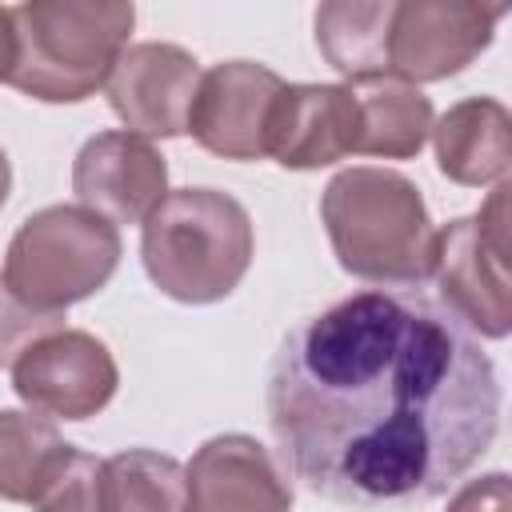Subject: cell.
Listing matches in <instances>:
<instances>
[{"label":"cell","instance_id":"6da1fadb","mask_svg":"<svg viewBox=\"0 0 512 512\" xmlns=\"http://www.w3.org/2000/svg\"><path fill=\"white\" fill-rule=\"evenodd\" d=\"M268 428L284 468L324 500L424 504L492 448L500 380L440 300L368 288L280 340Z\"/></svg>","mask_w":512,"mask_h":512},{"label":"cell","instance_id":"7a4b0ae2","mask_svg":"<svg viewBox=\"0 0 512 512\" xmlns=\"http://www.w3.org/2000/svg\"><path fill=\"white\" fill-rule=\"evenodd\" d=\"M320 220L348 276L396 288L432 276L436 224L408 176L372 164L344 168L320 196Z\"/></svg>","mask_w":512,"mask_h":512},{"label":"cell","instance_id":"3957f363","mask_svg":"<svg viewBox=\"0 0 512 512\" xmlns=\"http://www.w3.org/2000/svg\"><path fill=\"white\" fill-rule=\"evenodd\" d=\"M16 92L40 104H80L96 96L128 48L136 8L120 0H24L8 8Z\"/></svg>","mask_w":512,"mask_h":512},{"label":"cell","instance_id":"277c9868","mask_svg":"<svg viewBox=\"0 0 512 512\" xmlns=\"http://www.w3.org/2000/svg\"><path fill=\"white\" fill-rule=\"evenodd\" d=\"M252 252V216L220 188H176L140 224L144 272L180 304H216L232 296Z\"/></svg>","mask_w":512,"mask_h":512},{"label":"cell","instance_id":"5b68a950","mask_svg":"<svg viewBox=\"0 0 512 512\" xmlns=\"http://www.w3.org/2000/svg\"><path fill=\"white\" fill-rule=\"evenodd\" d=\"M120 264V232L80 204L32 212L4 252L0 280L40 312H64L96 296Z\"/></svg>","mask_w":512,"mask_h":512},{"label":"cell","instance_id":"8992f818","mask_svg":"<svg viewBox=\"0 0 512 512\" xmlns=\"http://www.w3.org/2000/svg\"><path fill=\"white\" fill-rule=\"evenodd\" d=\"M508 184L500 180L492 200L476 216L448 220L436 232L432 276L440 288V304L472 332L488 340H504L512 332L508 304Z\"/></svg>","mask_w":512,"mask_h":512},{"label":"cell","instance_id":"52a82bcc","mask_svg":"<svg viewBox=\"0 0 512 512\" xmlns=\"http://www.w3.org/2000/svg\"><path fill=\"white\" fill-rule=\"evenodd\" d=\"M508 4L404 0L392 8L388 72L412 88L464 72L496 36Z\"/></svg>","mask_w":512,"mask_h":512},{"label":"cell","instance_id":"ba28073f","mask_svg":"<svg viewBox=\"0 0 512 512\" xmlns=\"http://www.w3.org/2000/svg\"><path fill=\"white\" fill-rule=\"evenodd\" d=\"M120 372L104 340L80 328H60L36 340L12 364L16 396L48 420H88L116 396Z\"/></svg>","mask_w":512,"mask_h":512},{"label":"cell","instance_id":"9c48e42d","mask_svg":"<svg viewBox=\"0 0 512 512\" xmlns=\"http://www.w3.org/2000/svg\"><path fill=\"white\" fill-rule=\"evenodd\" d=\"M280 88L284 80L256 60H224L200 76L184 132L220 160H260Z\"/></svg>","mask_w":512,"mask_h":512},{"label":"cell","instance_id":"30bf717a","mask_svg":"<svg viewBox=\"0 0 512 512\" xmlns=\"http://www.w3.org/2000/svg\"><path fill=\"white\" fill-rule=\"evenodd\" d=\"M200 64L188 48L168 40L128 44L108 76V104L124 120V132L144 140H168L188 128V108L200 88Z\"/></svg>","mask_w":512,"mask_h":512},{"label":"cell","instance_id":"8fae6325","mask_svg":"<svg viewBox=\"0 0 512 512\" xmlns=\"http://www.w3.org/2000/svg\"><path fill=\"white\" fill-rule=\"evenodd\" d=\"M72 192L80 208L108 224H144V216L168 196V164L160 148L124 128L84 140L72 164Z\"/></svg>","mask_w":512,"mask_h":512},{"label":"cell","instance_id":"7c38bea8","mask_svg":"<svg viewBox=\"0 0 512 512\" xmlns=\"http://www.w3.org/2000/svg\"><path fill=\"white\" fill-rule=\"evenodd\" d=\"M360 152V104L352 84H284L268 120V156L312 172Z\"/></svg>","mask_w":512,"mask_h":512},{"label":"cell","instance_id":"4fadbf2b","mask_svg":"<svg viewBox=\"0 0 512 512\" xmlns=\"http://www.w3.org/2000/svg\"><path fill=\"white\" fill-rule=\"evenodd\" d=\"M188 508L184 512H288L292 484L276 456L248 432H224L204 440L184 464Z\"/></svg>","mask_w":512,"mask_h":512},{"label":"cell","instance_id":"5bb4252c","mask_svg":"<svg viewBox=\"0 0 512 512\" xmlns=\"http://www.w3.org/2000/svg\"><path fill=\"white\" fill-rule=\"evenodd\" d=\"M432 144L436 164L452 184H496L512 164V116L492 96H468L432 124Z\"/></svg>","mask_w":512,"mask_h":512},{"label":"cell","instance_id":"9a60e30c","mask_svg":"<svg viewBox=\"0 0 512 512\" xmlns=\"http://www.w3.org/2000/svg\"><path fill=\"white\" fill-rule=\"evenodd\" d=\"M396 0H328L316 8V48L348 80H380L388 72V28Z\"/></svg>","mask_w":512,"mask_h":512},{"label":"cell","instance_id":"2e32d148","mask_svg":"<svg viewBox=\"0 0 512 512\" xmlns=\"http://www.w3.org/2000/svg\"><path fill=\"white\" fill-rule=\"evenodd\" d=\"M356 104H360V152L364 156H384V160H412L432 136V100L396 80H356L352 84Z\"/></svg>","mask_w":512,"mask_h":512},{"label":"cell","instance_id":"e0dca14e","mask_svg":"<svg viewBox=\"0 0 512 512\" xmlns=\"http://www.w3.org/2000/svg\"><path fill=\"white\" fill-rule=\"evenodd\" d=\"M72 444L56 432V424L40 412L4 408L0 412V500L32 504L40 484L52 476L60 456Z\"/></svg>","mask_w":512,"mask_h":512},{"label":"cell","instance_id":"ac0fdd59","mask_svg":"<svg viewBox=\"0 0 512 512\" xmlns=\"http://www.w3.org/2000/svg\"><path fill=\"white\" fill-rule=\"evenodd\" d=\"M188 476L176 456L128 448L104 460V512H184Z\"/></svg>","mask_w":512,"mask_h":512},{"label":"cell","instance_id":"d6986e66","mask_svg":"<svg viewBox=\"0 0 512 512\" xmlns=\"http://www.w3.org/2000/svg\"><path fill=\"white\" fill-rule=\"evenodd\" d=\"M32 512H104V460L72 444L32 496Z\"/></svg>","mask_w":512,"mask_h":512},{"label":"cell","instance_id":"ffe728a7","mask_svg":"<svg viewBox=\"0 0 512 512\" xmlns=\"http://www.w3.org/2000/svg\"><path fill=\"white\" fill-rule=\"evenodd\" d=\"M60 328H64V312H40L0 280V368H12L36 340Z\"/></svg>","mask_w":512,"mask_h":512},{"label":"cell","instance_id":"44dd1931","mask_svg":"<svg viewBox=\"0 0 512 512\" xmlns=\"http://www.w3.org/2000/svg\"><path fill=\"white\" fill-rule=\"evenodd\" d=\"M448 512H512V488L504 472H488L480 480H468L452 500Z\"/></svg>","mask_w":512,"mask_h":512},{"label":"cell","instance_id":"7402d4cb","mask_svg":"<svg viewBox=\"0 0 512 512\" xmlns=\"http://www.w3.org/2000/svg\"><path fill=\"white\" fill-rule=\"evenodd\" d=\"M8 68H12V20L8 8H0V84L8 80Z\"/></svg>","mask_w":512,"mask_h":512},{"label":"cell","instance_id":"603a6c76","mask_svg":"<svg viewBox=\"0 0 512 512\" xmlns=\"http://www.w3.org/2000/svg\"><path fill=\"white\" fill-rule=\"evenodd\" d=\"M8 192H12V164H8V152L0 148V208L8 204Z\"/></svg>","mask_w":512,"mask_h":512}]
</instances>
